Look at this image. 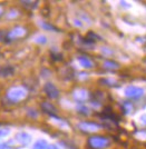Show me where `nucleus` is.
Masks as SVG:
<instances>
[{"label": "nucleus", "instance_id": "ddd939ff", "mask_svg": "<svg viewBox=\"0 0 146 149\" xmlns=\"http://www.w3.org/2000/svg\"><path fill=\"white\" fill-rule=\"evenodd\" d=\"M104 67L106 69H117L119 67V65L113 60H107V61L104 62Z\"/></svg>", "mask_w": 146, "mask_h": 149}, {"label": "nucleus", "instance_id": "a211bd4d", "mask_svg": "<svg viewBox=\"0 0 146 149\" xmlns=\"http://www.w3.org/2000/svg\"><path fill=\"white\" fill-rule=\"evenodd\" d=\"M35 41L37 42V44H41L44 45L47 42V38L45 37V36H38V37L35 38Z\"/></svg>", "mask_w": 146, "mask_h": 149}, {"label": "nucleus", "instance_id": "aec40b11", "mask_svg": "<svg viewBox=\"0 0 146 149\" xmlns=\"http://www.w3.org/2000/svg\"><path fill=\"white\" fill-rule=\"evenodd\" d=\"M9 132H10L9 129H0V138L8 136V135H9Z\"/></svg>", "mask_w": 146, "mask_h": 149}, {"label": "nucleus", "instance_id": "f8f14e48", "mask_svg": "<svg viewBox=\"0 0 146 149\" xmlns=\"http://www.w3.org/2000/svg\"><path fill=\"white\" fill-rule=\"evenodd\" d=\"M13 72V67H2L0 68V76L2 77H8Z\"/></svg>", "mask_w": 146, "mask_h": 149}, {"label": "nucleus", "instance_id": "b1692460", "mask_svg": "<svg viewBox=\"0 0 146 149\" xmlns=\"http://www.w3.org/2000/svg\"><path fill=\"white\" fill-rule=\"evenodd\" d=\"M104 52H105V54H107V55H112V54H113V51H108V50L109 49H105V48H104Z\"/></svg>", "mask_w": 146, "mask_h": 149}, {"label": "nucleus", "instance_id": "dca6fc26", "mask_svg": "<svg viewBox=\"0 0 146 149\" xmlns=\"http://www.w3.org/2000/svg\"><path fill=\"white\" fill-rule=\"evenodd\" d=\"M77 110L80 112V113H83V115H88L89 113V109L86 107V106H84V105L77 106Z\"/></svg>", "mask_w": 146, "mask_h": 149}, {"label": "nucleus", "instance_id": "2eb2a0df", "mask_svg": "<svg viewBox=\"0 0 146 149\" xmlns=\"http://www.w3.org/2000/svg\"><path fill=\"white\" fill-rule=\"evenodd\" d=\"M40 26H41L44 29H46V30H51V31H57L58 30L56 27H54V26L50 25V24H47V22H41Z\"/></svg>", "mask_w": 146, "mask_h": 149}, {"label": "nucleus", "instance_id": "6ab92c4d", "mask_svg": "<svg viewBox=\"0 0 146 149\" xmlns=\"http://www.w3.org/2000/svg\"><path fill=\"white\" fill-rule=\"evenodd\" d=\"M133 109V107H132V105L129 104V102H124V106H123V110H124V112L125 113H128V112L131 111Z\"/></svg>", "mask_w": 146, "mask_h": 149}, {"label": "nucleus", "instance_id": "4be33fe9", "mask_svg": "<svg viewBox=\"0 0 146 149\" xmlns=\"http://www.w3.org/2000/svg\"><path fill=\"white\" fill-rule=\"evenodd\" d=\"M51 57H52L55 60H61V59H63V56H61L60 54H56V55H55V54H51Z\"/></svg>", "mask_w": 146, "mask_h": 149}, {"label": "nucleus", "instance_id": "a878e982", "mask_svg": "<svg viewBox=\"0 0 146 149\" xmlns=\"http://www.w3.org/2000/svg\"><path fill=\"white\" fill-rule=\"evenodd\" d=\"M2 15H3V8L0 6V17H1Z\"/></svg>", "mask_w": 146, "mask_h": 149}, {"label": "nucleus", "instance_id": "6e6552de", "mask_svg": "<svg viewBox=\"0 0 146 149\" xmlns=\"http://www.w3.org/2000/svg\"><path fill=\"white\" fill-rule=\"evenodd\" d=\"M41 109H43L46 113L50 115V116H52V117H56L57 109H56V107L52 105V104H49V102H43V104H41Z\"/></svg>", "mask_w": 146, "mask_h": 149}, {"label": "nucleus", "instance_id": "7ed1b4c3", "mask_svg": "<svg viewBox=\"0 0 146 149\" xmlns=\"http://www.w3.org/2000/svg\"><path fill=\"white\" fill-rule=\"evenodd\" d=\"M125 95L128 98L132 99H138L144 95V89L140 87H135V86H129L125 89Z\"/></svg>", "mask_w": 146, "mask_h": 149}, {"label": "nucleus", "instance_id": "f257e3e1", "mask_svg": "<svg viewBox=\"0 0 146 149\" xmlns=\"http://www.w3.org/2000/svg\"><path fill=\"white\" fill-rule=\"evenodd\" d=\"M27 97V91L24 87H13L7 93V98L11 102H19Z\"/></svg>", "mask_w": 146, "mask_h": 149}, {"label": "nucleus", "instance_id": "1a4fd4ad", "mask_svg": "<svg viewBox=\"0 0 146 149\" xmlns=\"http://www.w3.org/2000/svg\"><path fill=\"white\" fill-rule=\"evenodd\" d=\"M74 97L75 99H77L78 101H84L88 98V93L84 89H78L74 93Z\"/></svg>", "mask_w": 146, "mask_h": 149}, {"label": "nucleus", "instance_id": "9b49d317", "mask_svg": "<svg viewBox=\"0 0 146 149\" xmlns=\"http://www.w3.org/2000/svg\"><path fill=\"white\" fill-rule=\"evenodd\" d=\"M48 147V143L44 139H39L34 143V149H46Z\"/></svg>", "mask_w": 146, "mask_h": 149}, {"label": "nucleus", "instance_id": "f03ea898", "mask_svg": "<svg viewBox=\"0 0 146 149\" xmlns=\"http://www.w3.org/2000/svg\"><path fill=\"white\" fill-rule=\"evenodd\" d=\"M109 145V139L103 136H93L88 139V146L93 149H104Z\"/></svg>", "mask_w": 146, "mask_h": 149}, {"label": "nucleus", "instance_id": "412c9836", "mask_svg": "<svg viewBox=\"0 0 146 149\" xmlns=\"http://www.w3.org/2000/svg\"><path fill=\"white\" fill-rule=\"evenodd\" d=\"M28 115H29L30 117H32V118H36V117L38 116V113L36 112V110H34V109H29V110H28Z\"/></svg>", "mask_w": 146, "mask_h": 149}, {"label": "nucleus", "instance_id": "20e7f679", "mask_svg": "<svg viewBox=\"0 0 146 149\" xmlns=\"http://www.w3.org/2000/svg\"><path fill=\"white\" fill-rule=\"evenodd\" d=\"M26 35H27V30L24 27H16L9 33H7V38L9 40H13V39L15 40V39H19V38L25 37Z\"/></svg>", "mask_w": 146, "mask_h": 149}, {"label": "nucleus", "instance_id": "4468645a", "mask_svg": "<svg viewBox=\"0 0 146 149\" xmlns=\"http://www.w3.org/2000/svg\"><path fill=\"white\" fill-rule=\"evenodd\" d=\"M21 5H24V6L28 5L26 8H28V9H35L37 7V5H38V2L37 1H21Z\"/></svg>", "mask_w": 146, "mask_h": 149}, {"label": "nucleus", "instance_id": "f3484780", "mask_svg": "<svg viewBox=\"0 0 146 149\" xmlns=\"http://www.w3.org/2000/svg\"><path fill=\"white\" fill-rule=\"evenodd\" d=\"M87 39H88V40H90L92 42H94V41H95V40H97V39H101V37H99V36H97L96 33H94L93 31H89L88 35H87Z\"/></svg>", "mask_w": 146, "mask_h": 149}, {"label": "nucleus", "instance_id": "5701e85b", "mask_svg": "<svg viewBox=\"0 0 146 149\" xmlns=\"http://www.w3.org/2000/svg\"><path fill=\"white\" fill-rule=\"evenodd\" d=\"M0 149H11L7 143H0Z\"/></svg>", "mask_w": 146, "mask_h": 149}, {"label": "nucleus", "instance_id": "393cba45", "mask_svg": "<svg viewBox=\"0 0 146 149\" xmlns=\"http://www.w3.org/2000/svg\"><path fill=\"white\" fill-rule=\"evenodd\" d=\"M48 149H59V148H58L56 145H50V146L48 147Z\"/></svg>", "mask_w": 146, "mask_h": 149}, {"label": "nucleus", "instance_id": "39448f33", "mask_svg": "<svg viewBox=\"0 0 146 149\" xmlns=\"http://www.w3.org/2000/svg\"><path fill=\"white\" fill-rule=\"evenodd\" d=\"M44 90H45V93H46V95H47L50 99H57L58 97H59V91H58V89L56 88V86H55L54 84H51V82H47V84L45 85Z\"/></svg>", "mask_w": 146, "mask_h": 149}, {"label": "nucleus", "instance_id": "0eeeda50", "mask_svg": "<svg viewBox=\"0 0 146 149\" xmlns=\"http://www.w3.org/2000/svg\"><path fill=\"white\" fill-rule=\"evenodd\" d=\"M15 139H16V141L19 143V145L26 146V145H28V143L31 141V136L29 134L25 132V131H20V132H18L16 135Z\"/></svg>", "mask_w": 146, "mask_h": 149}, {"label": "nucleus", "instance_id": "423d86ee", "mask_svg": "<svg viewBox=\"0 0 146 149\" xmlns=\"http://www.w3.org/2000/svg\"><path fill=\"white\" fill-rule=\"evenodd\" d=\"M78 127L80 128V130L85 131V132H94V131H97L101 126L96 123H90V121H84V123H80L78 125Z\"/></svg>", "mask_w": 146, "mask_h": 149}, {"label": "nucleus", "instance_id": "9d476101", "mask_svg": "<svg viewBox=\"0 0 146 149\" xmlns=\"http://www.w3.org/2000/svg\"><path fill=\"white\" fill-rule=\"evenodd\" d=\"M78 62L80 63V66L84 67V68L89 69L93 67V62L90 61V59H88L87 57H84V56L79 57V58H78Z\"/></svg>", "mask_w": 146, "mask_h": 149}]
</instances>
